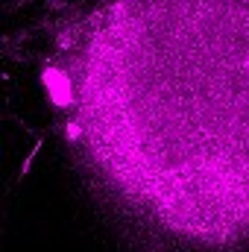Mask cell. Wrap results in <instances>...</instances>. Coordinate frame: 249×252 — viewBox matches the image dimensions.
Returning <instances> with one entry per match:
<instances>
[{"mask_svg": "<svg viewBox=\"0 0 249 252\" xmlns=\"http://www.w3.org/2000/svg\"><path fill=\"white\" fill-rule=\"evenodd\" d=\"M44 85H47V91H50V97H53L56 106H67V100H70V79H67L64 70L47 67L44 70Z\"/></svg>", "mask_w": 249, "mask_h": 252, "instance_id": "1", "label": "cell"}]
</instances>
